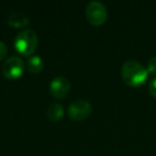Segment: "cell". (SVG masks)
<instances>
[{
  "label": "cell",
  "mask_w": 156,
  "mask_h": 156,
  "mask_svg": "<svg viewBox=\"0 0 156 156\" xmlns=\"http://www.w3.org/2000/svg\"><path fill=\"white\" fill-rule=\"evenodd\" d=\"M149 72L142 64L135 60H128L122 65L121 76L123 81L133 88L141 87L147 81Z\"/></svg>",
  "instance_id": "6da1fadb"
},
{
  "label": "cell",
  "mask_w": 156,
  "mask_h": 156,
  "mask_svg": "<svg viewBox=\"0 0 156 156\" xmlns=\"http://www.w3.org/2000/svg\"><path fill=\"white\" fill-rule=\"evenodd\" d=\"M39 44V37L32 29H25L20 31L14 40V47L18 54L26 57L33 56Z\"/></svg>",
  "instance_id": "7a4b0ae2"
},
{
  "label": "cell",
  "mask_w": 156,
  "mask_h": 156,
  "mask_svg": "<svg viewBox=\"0 0 156 156\" xmlns=\"http://www.w3.org/2000/svg\"><path fill=\"white\" fill-rule=\"evenodd\" d=\"M85 14L88 22L93 26H101L107 20L108 12L104 5L101 1L93 0L90 1L85 9Z\"/></svg>",
  "instance_id": "3957f363"
},
{
  "label": "cell",
  "mask_w": 156,
  "mask_h": 156,
  "mask_svg": "<svg viewBox=\"0 0 156 156\" xmlns=\"http://www.w3.org/2000/svg\"><path fill=\"white\" fill-rule=\"evenodd\" d=\"M25 71V63L20 57L11 56L3 62L2 74L8 79H17Z\"/></svg>",
  "instance_id": "277c9868"
},
{
  "label": "cell",
  "mask_w": 156,
  "mask_h": 156,
  "mask_svg": "<svg viewBox=\"0 0 156 156\" xmlns=\"http://www.w3.org/2000/svg\"><path fill=\"white\" fill-rule=\"evenodd\" d=\"M92 112V105L87 100H76L69 107V117L73 121H83Z\"/></svg>",
  "instance_id": "5b68a950"
},
{
  "label": "cell",
  "mask_w": 156,
  "mask_h": 156,
  "mask_svg": "<svg viewBox=\"0 0 156 156\" xmlns=\"http://www.w3.org/2000/svg\"><path fill=\"white\" fill-rule=\"evenodd\" d=\"M69 89H71V83L64 76H57L49 83L50 94L54 98H60V100L64 98L69 94Z\"/></svg>",
  "instance_id": "8992f818"
},
{
  "label": "cell",
  "mask_w": 156,
  "mask_h": 156,
  "mask_svg": "<svg viewBox=\"0 0 156 156\" xmlns=\"http://www.w3.org/2000/svg\"><path fill=\"white\" fill-rule=\"evenodd\" d=\"M8 25L13 28H23L29 24V17L27 14L20 11L11 12L8 16Z\"/></svg>",
  "instance_id": "52a82bcc"
},
{
  "label": "cell",
  "mask_w": 156,
  "mask_h": 156,
  "mask_svg": "<svg viewBox=\"0 0 156 156\" xmlns=\"http://www.w3.org/2000/svg\"><path fill=\"white\" fill-rule=\"evenodd\" d=\"M26 65L29 72H31V73H33V74H39L40 72H42L44 69V61L40 56L33 55V56L28 58Z\"/></svg>",
  "instance_id": "ba28073f"
},
{
  "label": "cell",
  "mask_w": 156,
  "mask_h": 156,
  "mask_svg": "<svg viewBox=\"0 0 156 156\" xmlns=\"http://www.w3.org/2000/svg\"><path fill=\"white\" fill-rule=\"evenodd\" d=\"M47 115L51 121L54 122H58L64 115V108L61 104L59 103H54L48 107L47 110Z\"/></svg>",
  "instance_id": "9c48e42d"
},
{
  "label": "cell",
  "mask_w": 156,
  "mask_h": 156,
  "mask_svg": "<svg viewBox=\"0 0 156 156\" xmlns=\"http://www.w3.org/2000/svg\"><path fill=\"white\" fill-rule=\"evenodd\" d=\"M147 72L153 75H156V57L152 58L151 60L147 62Z\"/></svg>",
  "instance_id": "30bf717a"
},
{
  "label": "cell",
  "mask_w": 156,
  "mask_h": 156,
  "mask_svg": "<svg viewBox=\"0 0 156 156\" xmlns=\"http://www.w3.org/2000/svg\"><path fill=\"white\" fill-rule=\"evenodd\" d=\"M7 54H8L7 45H5V43H3L2 41H0V61L5 58Z\"/></svg>",
  "instance_id": "8fae6325"
},
{
  "label": "cell",
  "mask_w": 156,
  "mask_h": 156,
  "mask_svg": "<svg viewBox=\"0 0 156 156\" xmlns=\"http://www.w3.org/2000/svg\"><path fill=\"white\" fill-rule=\"evenodd\" d=\"M149 91H150V93H151V95L153 96L154 98H156V78L150 81Z\"/></svg>",
  "instance_id": "7c38bea8"
}]
</instances>
